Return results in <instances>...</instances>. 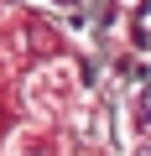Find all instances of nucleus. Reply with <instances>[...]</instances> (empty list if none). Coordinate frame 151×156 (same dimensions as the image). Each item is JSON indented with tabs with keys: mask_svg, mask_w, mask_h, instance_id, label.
I'll list each match as a JSON object with an SVG mask.
<instances>
[{
	"mask_svg": "<svg viewBox=\"0 0 151 156\" xmlns=\"http://www.w3.org/2000/svg\"><path fill=\"white\" fill-rule=\"evenodd\" d=\"M26 104L42 115V120H63L84 104V89H78V73H73L68 62H52L42 68L31 83H26Z\"/></svg>",
	"mask_w": 151,
	"mask_h": 156,
	"instance_id": "1",
	"label": "nucleus"
},
{
	"mask_svg": "<svg viewBox=\"0 0 151 156\" xmlns=\"http://www.w3.org/2000/svg\"><path fill=\"white\" fill-rule=\"evenodd\" d=\"M125 156H151V135H135V140H125Z\"/></svg>",
	"mask_w": 151,
	"mask_h": 156,
	"instance_id": "2",
	"label": "nucleus"
}]
</instances>
